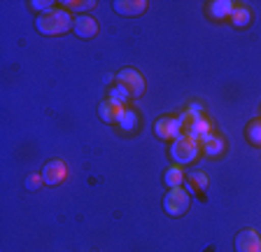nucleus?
<instances>
[{"label":"nucleus","instance_id":"f257e3e1","mask_svg":"<svg viewBox=\"0 0 261 252\" xmlns=\"http://www.w3.org/2000/svg\"><path fill=\"white\" fill-rule=\"evenodd\" d=\"M72 21L68 10H49L44 14H38L35 19V28L40 35H63L68 31H72Z\"/></svg>","mask_w":261,"mask_h":252},{"label":"nucleus","instance_id":"f03ea898","mask_svg":"<svg viewBox=\"0 0 261 252\" xmlns=\"http://www.w3.org/2000/svg\"><path fill=\"white\" fill-rule=\"evenodd\" d=\"M198 154H201V143L189 136H185V133L179 138H175L173 145H170V157L175 159L177 166L194 164V161L198 159Z\"/></svg>","mask_w":261,"mask_h":252},{"label":"nucleus","instance_id":"7ed1b4c3","mask_svg":"<svg viewBox=\"0 0 261 252\" xmlns=\"http://www.w3.org/2000/svg\"><path fill=\"white\" fill-rule=\"evenodd\" d=\"M191 206V194L187 192L185 187H175V189H168V194L163 196V210L170 217H182V215L189 210Z\"/></svg>","mask_w":261,"mask_h":252},{"label":"nucleus","instance_id":"20e7f679","mask_svg":"<svg viewBox=\"0 0 261 252\" xmlns=\"http://www.w3.org/2000/svg\"><path fill=\"white\" fill-rule=\"evenodd\" d=\"M117 84L126 89V93H128L130 98H140L147 89L145 77H142L136 68H124V70L117 72Z\"/></svg>","mask_w":261,"mask_h":252},{"label":"nucleus","instance_id":"39448f33","mask_svg":"<svg viewBox=\"0 0 261 252\" xmlns=\"http://www.w3.org/2000/svg\"><path fill=\"white\" fill-rule=\"evenodd\" d=\"M154 131L163 140H175L182 136V121H179V117H159L154 124Z\"/></svg>","mask_w":261,"mask_h":252},{"label":"nucleus","instance_id":"423d86ee","mask_svg":"<svg viewBox=\"0 0 261 252\" xmlns=\"http://www.w3.org/2000/svg\"><path fill=\"white\" fill-rule=\"evenodd\" d=\"M42 178H44V185L56 187V185H61V182L68 178V168H65V164L61 159H51V161L44 164Z\"/></svg>","mask_w":261,"mask_h":252},{"label":"nucleus","instance_id":"0eeeda50","mask_svg":"<svg viewBox=\"0 0 261 252\" xmlns=\"http://www.w3.org/2000/svg\"><path fill=\"white\" fill-rule=\"evenodd\" d=\"M236 252H261V236L254 229H243L236 236Z\"/></svg>","mask_w":261,"mask_h":252},{"label":"nucleus","instance_id":"6e6552de","mask_svg":"<svg viewBox=\"0 0 261 252\" xmlns=\"http://www.w3.org/2000/svg\"><path fill=\"white\" fill-rule=\"evenodd\" d=\"M72 33L82 40L96 38L98 35V21L93 17H89V14H80V17H75V21H72Z\"/></svg>","mask_w":261,"mask_h":252},{"label":"nucleus","instance_id":"1a4fd4ad","mask_svg":"<svg viewBox=\"0 0 261 252\" xmlns=\"http://www.w3.org/2000/svg\"><path fill=\"white\" fill-rule=\"evenodd\" d=\"M112 10L121 17H140L147 10V0H114Z\"/></svg>","mask_w":261,"mask_h":252},{"label":"nucleus","instance_id":"9d476101","mask_svg":"<svg viewBox=\"0 0 261 252\" xmlns=\"http://www.w3.org/2000/svg\"><path fill=\"white\" fill-rule=\"evenodd\" d=\"M210 133H212V121L207 119L205 115L196 117V119L185 129V136L194 138V140H198V143H203V140H205Z\"/></svg>","mask_w":261,"mask_h":252},{"label":"nucleus","instance_id":"9b49d317","mask_svg":"<svg viewBox=\"0 0 261 252\" xmlns=\"http://www.w3.org/2000/svg\"><path fill=\"white\" fill-rule=\"evenodd\" d=\"M124 105L114 103V100H103V103L98 105V115H100V119L105 121V124H119L121 115H124Z\"/></svg>","mask_w":261,"mask_h":252},{"label":"nucleus","instance_id":"f8f14e48","mask_svg":"<svg viewBox=\"0 0 261 252\" xmlns=\"http://www.w3.org/2000/svg\"><path fill=\"white\" fill-rule=\"evenodd\" d=\"M233 10H236V5L231 3V0H212V3H207V14H210L215 21L231 19Z\"/></svg>","mask_w":261,"mask_h":252},{"label":"nucleus","instance_id":"ddd939ff","mask_svg":"<svg viewBox=\"0 0 261 252\" xmlns=\"http://www.w3.org/2000/svg\"><path fill=\"white\" fill-rule=\"evenodd\" d=\"M124 133H136L138 129H140V115H138L133 108H126L124 115H121L119 124H117Z\"/></svg>","mask_w":261,"mask_h":252},{"label":"nucleus","instance_id":"4468645a","mask_svg":"<svg viewBox=\"0 0 261 252\" xmlns=\"http://www.w3.org/2000/svg\"><path fill=\"white\" fill-rule=\"evenodd\" d=\"M187 180L185 170H182V166H170V168H166V173H163V185L168 187V189H175V187H182Z\"/></svg>","mask_w":261,"mask_h":252},{"label":"nucleus","instance_id":"2eb2a0df","mask_svg":"<svg viewBox=\"0 0 261 252\" xmlns=\"http://www.w3.org/2000/svg\"><path fill=\"white\" fill-rule=\"evenodd\" d=\"M224 138L222 136H217V133H210V136L205 138L201 143V149L207 154V157H219V154L224 152Z\"/></svg>","mask_w":261,"mask_h":252},{"label":"nucleus","instance_id":"dca6fc26","mask_svg":"<svg viewBox=\"0 0 261 252\" xmlns=\"http://www.w3.org/2000/svg\"><path fill=\"white\" fill-rule=\"evenodd\" d=\"M185 182H187V192L189 194H203V192H207V185H210L205 173H198V170L191 173Z\"/></svg>","mask_w":261,"mask_h":252},{"label":"nucleus","instance_id":"f3484780","mask_svg":"<svg viewBox=\"0 0 261 252\" xmlns=\"http://www.w3.org/2000/svg\"><path fill=\"white\" fill-rule=\"evenodd\" d=\"M231 23L236 28H247L252 23V10L247 5H236L233 14H231Z\"/></svg>","mask_w":261,"mask_h":252},{"label":"nucleus","instance_id":"a211bd4d","mask_svg":"<svg viewBox=\"0 0 261 252\" xmlns=\"http://www.w3.org/2000/svg\"><path fill=\"white\" fill-rule=\"evenodd\" d=\"M247 140L256 147H261V119H254L250 126H247Z\"/></svg>","mask_w":261,"mask_h":252},{"label":"nucleus","instance_id":"6ab92c4d","mask_svg":"<svg viewBox=\"0 0 261 252\" xmlns=\"http://www.w3.org/2000/svg\"><path fill=\"white\" fill-rule=\"evenodd\" d=\"M108 98H110V100H114V103L124 105V103H128V100H130V96L126 93V89H124V87H119V84H114V87L110 89Z\"/></svg>","mask_w":261,"mask_h":252},{"label":"nucleus","instance_id":"aec40b11","mask_svg":"<svg viewBox=\"0 0 261 252\" xmlns=\"http://www.w3.org/2000/svg\"><path fill=\"white\" fill-rule=\"evenodd\" d=\"M28 7H33V10L40 12V14H44V12L54 10V3H51V0H31V3H28Z\"/></svg>","mask_w":261,"mask_h":252},{"label":"nucleus","instance_id":"412c9836","mask_svg":"<svg viewBox=\"0 0 261 252\" xmlns=\"http://www.w3.org/2000/svg\"><path fill=\"white\" fill-rule=\"evenodd\" d=\"M44 185V178L42 173H31V175L26 178V187L31 189V192H35V189H40V187Z\"/></svg>","mask_w":261,"mask_h":252},{"label":"nucleus","instance_id":"4be33fe9","mask_svg":"<svg viewBox=\"0 0 261 252\" xmlns=\"http://www.w3.org/2000/svg\"><path fill=\"white\" fill-rule=\"evenodd\" d=\"M63 7H68V10H77V12H82V10H89V7H96V3H93V0H89V3H75V0H65Z\"/></svg>","mask_w":261,"mask_h":252}]
</instances>
